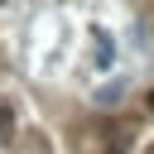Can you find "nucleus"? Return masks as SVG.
Wrapping results in <instances>:
<instances>
[{
    "label": "nucleus",
    "instance_id": "nucleus-2",
    "mask_svg": "<svg viewBox=\"0 0 154 154\" xmlns=\"http://www.w3.org/2000/svg\"><path fill=\"white\" fill-rule=\"evenodd\" d=\"M149 111H154V91H149Z\"/></svg>",
    "mask_w": 154,
    "mask_h": 154
},
{
    "label": "nucleus",
    "instance_id": "nucleus-1",
    "mask_svg": "<svg viewBox=\"0 0 154 154\" xmlns=\"http://www.w3.org/2000/svg\"><path fill=\"white\" fill-rule=\"evenodd\" d=\"M5 130H10V111L0 106V135H5Z\"/></svg>",
    "mask_w": 154,
    "mask_h": 154
}]
</instances>
